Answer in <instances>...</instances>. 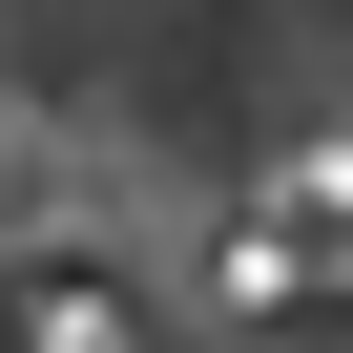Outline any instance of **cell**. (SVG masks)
I'll return each mask as SVG.
<instances>
[{"mask_svg":"<svg viewBox=\"0 0 353 353\" xmlns=\"http://www.w3.org/2000/svg\"><path fill=\"white\" fill-rule=\"evenodd\" d=\"M21 332H42V353H125V291H42Z\"/></svg>","mask_w":353,"mask_h":353,"instance_id":"obj_1","label":"cell"}]
</instances>
